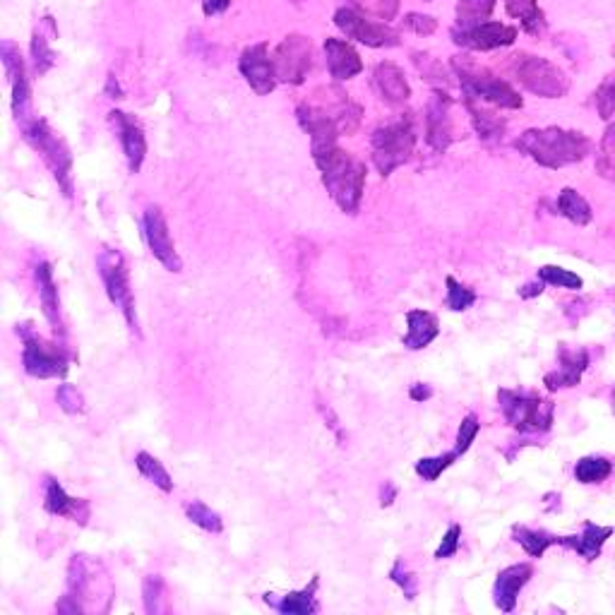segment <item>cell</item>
Wrapping results in <instances>:
<instances>
[{"mask_svg":"<svg viewBox=\"0 0 615 615\" xmlns=\"http://www.w3.org/2000/svg\"><path fill=\"white\" fill-rule=\"evenodd\" d=\"M543 286H546V282H543V279H539V282H534V284H524L522 289H519V296H522V298L541 296L543 294Z\"/></svg>","mask_w":615,"mask_h":615,"instance_id":"obj_54","label":"cell"},{"mask_svg":"<svg viewBox=\"0 0 615 615\" xmlns=\"http://www.w3.org/2000/svg\"><path fill=\"white\" fill-rule=\"evenodd\" d=\"M406 325H409V332H406L402 342L409 351L426 349L440 334V322L428 310H409L406 313Z\"/></svg>","mask_w":615,"mask_h":615,"instance_id":"obj_30","label":"cell"},{"mask_svg":"<svg viewBox=\"0 0 615 615\" xmlns=\"http://www.w3.org/2000/svg\"><path fill=\"white\" fill-rule=\"evenodd\" d=\"M411 63H414V68L419 70L421 80L431 82L433 87H450L452 85V68L447 70L443 63L438 61V58L431 56L428 51H414L411 53Z\"/></svg>","mask_w":615,"mask_h":615,"instance_id":"obj_34","label":"cell"},{"mask_svg":"<svg viewBox=\"0 0 615 615\" xmlns=\"http://www.w3.org/2000/svg\"><path fill=\"white\" fill-rule=\"evenodd\" d=\"M498 0H457L455 25H476L491 20Z\"/></svg>","mask_w":615,"mask_h":615,"instance_id":"obj_35","label":"cell"},{"mask_svg":"<svg viewBox=\"0 0 615 615\" xmlns=\"http://www.w3.org/2000/svg\"><path fill=\"white\" fill-rule=\"evenodd\" d=\"M500 411L512 428L524 435L548 433L553 428L555 406L551 399H543L534 392L498 390Z\"/></svg>","mask_w":615,"mask_h":615,"instance_id":"obj_8","label":"cell"},{"mask_svg":"<svg viewBox=\"0 0 615 615\" xmlns=\"http://www.w3.org/2000/svg\"><path fill=\"white\" fill-rule=\"evenodd\" d=\"M462 101L464 109L469 113L471 128H474L476 137H479L481 142H486V145H498V142H503V137L507 133L505 118L488 109V104H483V101L476 99H462Z\"/></svg>","mask_w":615,"mask_h":615,"instance_id":"obj_27","label":"cell"},{"mask_svg":"<svg viewBox=\"0 0 615 615\" xmlns=\"http://www.w3.org/2000/svg\"><path fill=\"white\" fill-rule=\"evenodd\" d=\"M596 171H599L601 178L615 183V149H606L596 157Z\"/></svg>","mask_w":615,"mask_h":615,"instance_id":"obj_50","label":"cell"},{"mask_svg":"<svg viewBox=\"0 0 615 615\" xmlns=\"http://www.w3.org/2000/svg\"><path fill=\"white\" fill-rule=\"evenodd\" d=\"M346 5L375 20L390 22V25L402 13V0H346Z\"/></svg>","mask_w":615,"mask_h":615,"instance_id":"obj_38","label":"cell"},{"mask_svg":"<svg viewBox=\"0 0 615 615\" xmlns=\"http://www.w3.org/2000/svg\"><path fill=\"white\" fill-rule=\"evenodd\" d=\"M135 467H137V471H140L142 476H145L147 481H152L154 486L159 488V491L173 493L171 474H169V471H166V467L159 462L157 457H152V455H149V452H137Z\"/></svg>","mask_w":615,"mask_h":615,"instance_id":"obj_36","label":"cell"},{"mask_svg":"<svg viewBox=\"0 0 615 615\" xmlns=\"http://www.w3.org/2000/svg\"><path fill=\"white\" fill-rule=\"evenodd\" d=\"M515 149L524 157L543 166L548 171H558L563 166L579 164L594 152V142L579 130H565L558 125L548 128H529L517 137Z\"/></svg>","mask_w":615,"mask_h":615,"instance_id":"obj_2","label":"cell"},{"mask_svg":"<svg viewBox=\"0 0 615 615\" xmlns=\"http://www.w3.org/2000/svg\"><path fill=\"white\" fill-rule=\"evenodd\" d=\"M591 356L587 349H575V346L560 344L558 346V368L543 378V385L551 392L563 390V387H577L582 382V375L587 373Z\"/></svg>","mask_w":615,"mask_h":615,"instance_id":"obj_22","label":"cell"},{"mask_svg":"<svg viewBox=\"0 0 615 615\" xmlns=\"http://www.w3.org/2000/svg\"><path fill=\"white\" fill-rule=\"evenodd\" d=\"M594 104L599 111L601 121H613L615 118V75H608L594 92Z\"/></svg>","mask_w":615,"mask_h":615,"instance_id":"obj_42","label":"cell"},{"mask_svg":"<svg viewBox=\"0 0 615 615\" xmlns=\"http://www.w3.org/2000/svg\"><path fill=\"white\" fill-rule=\"evenodd\" d=\"M606 149H615V121L608 125L601 137V152H606Z\"/></svg>","mask_w":615,"mask_h":615,"instance_id":"obj_56","label":"cell"},{"mask_svg":"<svg viewBox=\"0 0 615 615\" xmlns=\"http://www.w3.org/2000/svg\"><path fill=\"white\" fill-rule=\"evenodd\" d=\"M531 577H534V567H531L529 563H517V565L505 567V570H500L493 584L495 606H498L503 613L515 611L519 591L527 587Z\"/></svg>","mask_w":615,"mask_h":615,"instance_id":"obj_24","label":"cell"},{"mask_svg":"<svg viewBox=\"0 0 615 615\" xmlns=\"http://www.w3.org/2000/svg\"><path fill=\"white\" fill-rule=\"evenodd\" d=\"M142 229H145V241L149 246V253H152L169 272L173 274L183 272V260L181 255H178L176 246H173L169 224H166V217L164 212H161V207L157 205L147 207L145 214H142Z\"/></svg>","mask_w":615,"mask_h":615,"instance_id":"obj_17","label":"cell"},{"mask_svg":"<svg viewBox=\"0 0 615 615\" xmlns=\"http://www.w3.org/2000/svg\"><path fill=\"white\" fill-rule=\"evenodd\" d=\"M512 536H515V541L531 555V558H541L548 548L563 543V536H555L551 531L543 529H529L524 527V524H515V527H512Z\"/></svg>","mask_w":615,"mask_h":615,"instance_id":"obj_32","label":"cell"},{"mask_svg":"<svg viewBox=\"0 0 615 615\" xmlns=\"http://www.w3.org/2000/svg\"><path fill=\"white\" fill-rule=\"evenodd\" d=\"M318 587H320V575H315L310 579L308 587L289 591V594L277 596V599H274V594H265V603L282 615H313L320 611Z\"/></svg>","mask_w":615,"mask_h":615,"instance_id":"obj_28","label":"cell"},{"mask_svg":"<svg viewBox=\"0 0 615 615\" xmlns=\"http://www.w3.org/2000/svg\"><path fill=\"white\" fill-rule=\"evenodd\" d=\"M99 596L111 599L113 589L109 575L97 560L87 555H73L68 570V594L58 603V613H82L87 611L89 601H97Z\"/></svg>","mask_w":615,"mask_h":615,"instance_id":"obj_7","label":"cell"},{"mask_svg":"<svg viewBox=\"0 0 615 615\" xmlns=\"http://www.w3.org/2000/svg\"><path fill=\"white\" fill-rule=\"evenodd\" d=\"M539 279L546 282V286H560V289L579 291L582 289V277H577L575 272H567L563 267L546 265L539 270Z\"/></svg>","mask_w":615,"mask_h":615,"instance_id":"obj_43","label":"cell"},{"mask_svg":"<svg viewBox=\"0 0 615 615\" xmlns=\"http://www.w3.org/2000/svg\"><path fill=\"white\" fill-rule=\"evenodd\" d=\"M512 75L524 92L539 99H563L570 92L572 80L560 65L534 53H517L510 63Z\"/></svg>","mask_w":615,"mask_h":615,"instance_id":"obj_6","label":"cell"},{"mask_svg":"<svg viewBox=\"0 0 615 615\" xmlns=\"http://www.w3.org/2000/svg\"><path fill=\"white\" fill-rule=\"evenodd\" d=\"M44 510L53 517H65L70 522H77L85 527L89 515V503L82 498H73V495L65 493V488L56 479H46V493H44Z\"/></svg>","mask_w":615,"mask_h":615,"instance_id":"obj_25","label":"cell"},{"mask_svg":"<svg viewBox=\"0 0 615 615\" xmlns=\"http://www.w3.org/2000/svg\"><path fill=\"white\" fill-rule=\"evenodd\" d=\"M296 121L301 130L310 137V149L339 145L342 130L334 118L327 113L318 101H301L296 106Z\"/></svg>","mask_w":615,"mask_h":615,"instance_id":"obj_19","label":"cell"},{"mask_svg":"<svg viewBox=\"0 0 615 615\" xmlns=\"http://www.w3.org/2000/svg\"><path fill=\"white\" fill-rule=\"evenodd\" d=\"M0 61H3L5 77L10 85V109H13V118L17 128L27 125L37 113H34L32 104V85H29V70L27 58L22 56V49L13 39L0 41Z\"/></svg>","mask_w":615,"mask_h":615,"instance_id":"obj_12","label":"cell"},{"mask_svg":"<svg viewBox=\"0 0 615 615\" xmlns=\"http://www.w3.org/2000/svg\"><path fill=\"white\" fill-rule=\"evenodd\" d=\"M611 471H613L611 459L591 455V457H582L575 464V479L579 483H587V486H594V483L606 481L608 476H611Z\"/></svg>","mask_w":615,"mask_h":615,"instance_id":"obj_37","label":"cell"},{"mask_svg":"<svg viewBox=\"0 0 615 615\" xmlns=\"http://www.w3.org/2000/svg\"><path fill=\"white\" fill-rule=\"evenodd\" d=\"M555 207H558L560 217H565L567 222H572L575 226H587L591 224V219H594V214H591V205L577 193L575 188L560 190Z\"/></svg>","mask_w":615,"mask_h":615,"instance_id":"obj_33","label":"cell"},{"mask_svg":"<svg viewBox=\"0 0 615 615\" xmlns=\"http://www.w3.org/2000/svg\"><path fill=\"white\" fill-rule=\"evenodd\" d=\"M390 579L404 591V596L409 601H414L416 596H419V579H416L414 572L404 565V560H394V565L390 570Z\"/></svg>","mask_w":615,"mask_h":615,"instance_id":"obj_44","label":"cell"},{"mask_svg":"<svg viewBox=\"0 0 615 615\" xmlns=\"http://www.w3.org/2000/svg\"><path fill=\"white\" fill-rule=\"evenodd\" d=\"M457 459H459L457 450L445 452V455H438V457H423V459H419V462H416L414 471L421 476L423 481L433 483V481H438L440 474H443L445 469H450L452 464L457 462Z\"/></svg>","mask_w":615,"mask_h":615,"instance_id":"obj_40","label":"cell"},{"mask_svg":"<svg viewBox=\"0 0 615 615\" xmlns=\"http://www.w3.org/2000/svg\"><path fill=\"white\" fill-rule=\"evenodd\" d=\"M447 286V296H445V306L452 310V313H464L476 303V291H471L469 286L459 284L455 277L445 279Z\"/></svg>","mask_w":615,"mask_h":615,"instance_id":"obj_41","label":"cell"},{"mask_svg":"<svg viewBox=\"0 0 615 615\" xmlns=\"http://www.w3.org/2000/svg\"><path fill=\"white\" fill-rule=\"evenodd\" d=\"M450 68L457 77L459 89H462V99H476L493 106V109L505 111H517L524 106L522 94H519L510 82L503 80V77L493 75L491 70L476 63L474 58L469 56V51L452 56Z\"/></svg>","mask_w":615,"mask_h":615,"instance_id":"obj_3","label":"cell"},{"mask_svg":"<svg viewBox=\"0 0 615 615\" xmlns=\"http://www.w3.org/2000/svg\"><path fill=\"white\" fill-rule=\"evenodd\" d=\"M327 73L334 82H349L363 73V58L349 39L327 37L322 44Z\"/></svg>","mask_w":615,"mask_h":615,"instance_id":"obj_21","label":"cell"},{"mask_svg":"<svg viewBox=\"0 0 615 615\" xmlns=\"http://www.w3.org/2000/svg\"><path fill=\"white\" fill-rule=\"evenodd\" d=\"M613 536V527H599L594 522H584L582 534L579 536H563V543L560 546L572 548L579 558H584L587 563H594L596 558L601 555L603 543Z\"/></svg>","mask_w":615,"mask_h":615,"instance_id":"obj_31","label":"cell"},{"mask_svg":"<svg viewBox=\"0 0 615 615\" xmlns=\"http://www.w3.org/2000/svg\"><path fill=\"white\" fill-rule=\"evenodd\" d=\"M459 539H462V527L459 524H450V529L445 531L443 541H440L438 551H435V560H447L459 551Z\"/></svg>","mask_w":615,"mask_h":615,"instance_id":"obj_49","label":"cell"},{"mask_svg":"<svg viewBox=\"0 0 615 615\" xmlns=\"http://www.w3.org/2000/svg\"><path fill=\"white\" fill-rule=\"evenodd\" d=\"M58 39V22L51 13L41 15L32 29L29 39V61H32L34 77L49 75L58 63V53L53 51L51 41Z\"/></svg>","mask_w":615,"mask_h":615,"instance_id":"obj_20","label":"cell"},{"mask_svg":"<svg viewBox=\"0 0 615 615\" xmlns=\"http://www.w3.org/2000/svg\"><path fill=\"white\" fill-rule=\"evenodd\" d=\"M503 8L510 20H517L519 29L529 37L539 39L546 32L548 20L539 0H503Z\"/></svg>","mask_w":615,"mask_h":615,"instance_id":"obj_29","label":"cell"},{"mask_svg":"<svg viewBox=\"0 0 615 615\" xmlns=\"http://www.w3.org/2000/svg\"><path fill=\"white\" fill-rule=\"evenodd\" d=\"M97 270H99L101 282H104L109 301L121 310L125 322H128L130 332H135L137 337H142L140 320H137V310H135L133 286H130L128 262H125L121 250H113V248L101 250V253L97 255Z\"/></svg>","mask_w":615,"mask_h":615,"instance_id":"obj_10","label":"cell"},{"mask_svg":"<svg viewBox=\"0 0 615 615\" xmlns=\"http://www.w3.org/2000/svg\"><path fill=\"white\" fill-rule=\"evenodd\" d=\"M310 154H313L322 185L330 193L334 205L354 217L361 210L363 190H366V164L339 145L310 149Z\"/></svg>","mask_w":615,"mask_h":615,"instance_id":"obj_1","label":"cell"},{"mask_svg":"<svg viewBox=\"0 0 615 615\" xmlns=\"http://www.w3.org/2000/svg\"><path fill=\"white\" fill-rule=\"evenodd\" d=\"M142 594H145V611L147 613H159L161 601H164V579L159 575L145 577L142 584Z\"/></svg>","mask_w":615,"mask_h":615,"instance_id":"obj_48","label":"cell"},{"mask_svg":"<svg viewBox=\"0 0 615 615\" xmlns=\"http://www.w3.org/2000/svg\"><path fill=\"white\" fill-rule=\"evenodd\" d=\"M332 22L334 27L342 32L344 39L366 46V49L382 51L402 46V34H399L390 22H382L375 20V17L358 13V10L351 8V5H344V8L334 10Z\"/></svg>","mask_w":615,"mask_h":615,"instance_id":"obj_11","label":"cell"},{"mask_svg":"<svg viewBox=\"0 0 615 615\" xmlns=\"http://www.w3.org/2000/svg\"><path fill=\"white\" fill-rule=\"evenodd\" d=\"M109 125L113 128V135L121 142L130 173H140L147 159V135L142 123L137 121V116H133V113L123 109H111Z\"/></svg>","mask_w":615,"mask_h":615,"instance_id":"obj_18","label":"cell"},{"mask_svg":"<svg viewBox=\"0 0 615 615\" xmlns=\"http://www.w3.org/2000/svg\"><path fill=\"white\" fill-rule=\"evenodd\" d=\"M409 397L414 399V402H428V399L433 397V387L423 385V382H416V385H411Z\"/></svg>","mask_w":615,"mask_h":615,"instance_id":"obj_53","label":"cell"},{"mask_svg":"<svg viewBox=\"0 0 615 615\" xmlns=\"http://www.w3.org/2000/svg\"><path fill=\"white\" fill-rule=\"evenodd\" d=\"M185 517L195 524V527L210 531V534H222L224 531V519L217 510H212L210 505H205L202 500H190L185 503Z\"/></svg>","mask_w":615,"mask_h":615,"instance_id":"obj_39","label":"cell"},{"mask_svg":"<svg viewBox=\"0 0 615 615\" xmlns=\"http://www.w3.org/2000/svg\"><path fill=\"white\" fill-rule=\"evenodd\" d=\"M519 37V27L507 25L500 20L476 22V25H452L450 39L457 49L469 53H488L515 46Z\"/></svg>","mask_w":615,"mask_h":615,"instance_id":"obj_13","label":"cell"},{"mask_svg":"<svg viewBox=\"0 0 615 615\" xmlns=\"http://www.w3.org/2000/svg\"><path fill=\"white\" fill-rule=\"evenodd\" d=\"M17 334H20L22 344H25V349H22V366H25L27 375L39 380L65 378L70 366V354L61 342H49V339L41 337L32 327V322L17 325Z\"/></svg>","mask_w":615,"mask_h":615,"instance_id":"obj_9","label":"cell"},{"mask_svg":"<svg viewBox=\"0 0 615 615\" xmlns=\"http://www.w3.org/2000/svg\"><path fill=\"white\" fill-rule=\"evenodd\" d=\"M56 402L65 414H70V416L85 414V397H82V392L77 390L75 385H70V382H63V385L58 387Z\"/></svg>","mask_w":615,"mask_h":615,"instance_id":"obj_45","label":"cell"},{"mask_svg":"<svg viewBox=\"0 0 615 615\" xmlns=\"http://www.w3.org/2000/svg\"><path fill=\"white\" fill-rule=\"evenodd\" d=\"M479 431H481L479 416H476V414H467V416H464V421L459 423L457 445H455V450H457V455H459V457L467 455L469 447L474 445V440H476V435H479Z\"/></svg>","mask_w":615,"mask_h":615,"instance_id":"obj_47","label":"cell"},{"mask_svg":"<svg viewBox=\"0 0 615 615\" xmlns=\"http://www.w3.org/2000/svg\"><path fill=\"white\" fill-rule=\"evenodd\" d=\"M34 279L39 286V301L41 310H44L46 320L53 327L58 339L65 337V325H63V310H61V296H58L56 279H53V267L49 262H39L37 270H34Z\"/></svg>","mask_w":615,"mask_h":615,"instance_id":"obj_26","label":"cell"},{"mask_svg":"<svg viewBox=\"0 0 615 615\" xmlns=\"http://www.w3.org/2000/svg\"><path fill=\"white\" fill-rule=\"evenodd\" d=\"M416 121L411 113H402L394 121L378 125L370 135V159L382 178H390L399 166L409 164L416 152Z\"/></svg>","mask_w":615,"mask_h":615,"instance_id":"obj_4","label":"cell"},{"mask_svg":"<svg viewBox=\"0 0 615 615\" xmlns=\"http://www.w3.org/2000/svg\"><path fill=\"white\" fill-rule=\"evenodd\" d=\"M274 68L282 85L301 87L308 80V73L313 70L315 46L308 34L291 32L279 41L274 49Z\"/></svg>","mask_w":615,"mask_h":615,"instance_id":"obj_14","label":"cell"},{"mask_svg":"<svg viewBox=\"0 0 615 615\" xmlns=\"http://www.w3.org/2000/svg\"><path fill=\"white\" fill-rule=\"evenodd\" d=\"M238 73L258 97L272 94L279 85V77L277 68H274V58H270V44L255 41V44L246 46L238 56Z\"/></svg>","mask_w":615,"mask_h":615,"instance_id":"obj_16","label":"cell"},{"mask_svg":"<svg viewBox=\"0 0 615 615\" xmlns=\"http://www.w3.org/2000/svg\"><path fill=\"white\" fill-rule=\"evenodd\" d=\"M373 89L387 106H402L411 99V85L406 73L392 61H380L373 68Z\"/></svg>","mask_w":615,"mask_h":615,"instance_id":"obj_23","label":"cell"},{"mask_svg":"<svg viewBox=\"0 0 615 615\" xmlns=\"http://www.w3.org/2000/svg\"><path fill=\"white\" fill-rule=\"evenodd\" d=\"M20 133L22 140L39 154L41 161L46 164V169L51 171L53 181L58 183V188H61L63 195L70 200V197L75 195L73 152H70L65 137L56 133V130L51 128V123L41 116H34L27 125H22Z\"/></svg>","mask_w":615,"mask_h":615,"instance_id":"obj_5","label":"cell"},{"mask_svg":"<svg viewBox=\"0 0 615 615\" xmlns=\"http://www.w3.org/2000/svg\"><path fill=\"white\" fill-rule=\"evenodd\" d=\"M452 101L447 89L433 87L431 97H428L426 111H423V135H426V145L435 154H445L455 142V123H452Z\"/></svg>","mask_w":615,"mask_h":615,"instance_id":"obj_15","label":"cell"},{"mask_svg":"<svg viewBox=\"0 0 615 615\" xmlns=\"http://www.w3.org/2000/svg\"><path fill=\"white\" fill-rule=\"evenodd\" d=\"M394 498H397V488H394L390 481H385V486H382V495H380V505L390 507L394 503Z\"/></svg>","mask_w":615,"mask_h":615,"instance_id":"obj_55","label":"cell"},{"mask_svg":"<svg viewBox=\"0 0 615 615\" xmlns=\"http://www.w3.org/2000/svg\"><path fill=\"white\" fill-rule=\"evenodd\" d=\"M611 409H613V414H615V387L611 390Z\"/></svg>","mask_w":615,"mask_h":615,"instance_id":"obj_57","label":"cell"},{"mask_svg":"<svg viewBox=\"0 0 615 615\" xmlns=\"http://www.w3.org/2000/svg\"><path fill=\"white\" fill-rule=\"evenodd\" d=\"M231 3H234V0H202V15H205L207 20H212V17L229 13Z\"/></svg>","mask_w":615,"mask_h":615,"instance_id":"obj_51","label":"cell"},{"mask_svg":"<svg viewBox=\"0 0 615 615\" xmlns=\"http://www.w3.org/2000/svg\"><path fill=\"white\" fill-rule=\"evenodd\" d=\"M423 3H433V0H423Z\"/></svg>","mask_w":615,"mask_h":615,"instance_id":"obj_58","label":"cell"},{"mask_svg":"<svg viewBox=\"0 0 615 615\" xmlns=\"http://www.w3.org/2000/svg\"><path fill=\"white\" fill-rule=\"evenodd\" d=\"M104 94H106V97H109V99H113V101H116V99H123V97H125V89L121 87V80H118V77L113 75V73L106 75Z\"/></svg>","mask_w":615,"mask_h":615,"instance_id":"obj_52","label":"cell"},{"mask_svg":"<svg viewBox=\"0 0 615 615\" xmlns=\"http://www.w3.org/2000/svg\"><path fill=\"white\" fill-rule=\"evenodd\" d=\"M402 27L406 29V32L416 34V37H433L435 32H438V20H435V15H428V13H406L402 17Z\"/></svg>","mask_w":615,"mask_h":615,"instance_id":"obj_46","label":"cell"}]
</instances>
